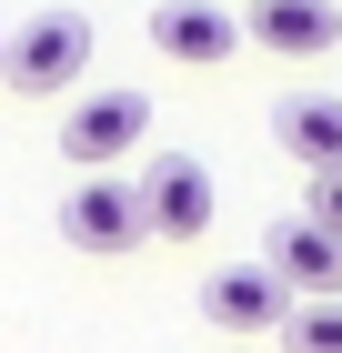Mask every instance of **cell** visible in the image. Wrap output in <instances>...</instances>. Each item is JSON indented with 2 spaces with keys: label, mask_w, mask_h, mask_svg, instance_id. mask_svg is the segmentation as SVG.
<instances>
[{
  "label": "cell",
  "mask_w": 342,
  "mask_h": 353,
  "mask_svg": "<svg viewBox=\"0 0 342 353\" xmlns=\"http://www.w3.org/2000/svg\"><path fill=\"white\" fill-rule=\"evenodd\" d=\"M202 323H211V333H282V323H292V293L272 283L262 263H222V272L202 283Z\"/></svg>",
  "instance_id": "6"
},
{
  "label": "cell",
  "mask_w": 342,
  "mask_h": 353,
  "mask_svg": "<svg viewBox=\"0 0 342 353\" xmlns=\"http://www.w3.org/2000/svg\"><path fill=\"white\" fill-rule=\"evenodd\" d=\"M91 51H101L91 10H30V21L10 30V51H0V81L30 91V101H51V91H71L81 71H91Z\"/></svg>",
  "instance_id": "1"
},
{
  "label": "cell",
  "mask_w": 342,
  "mask_h": 353,
  "mask_svg": "<svg viewBox=\"0 0 342 353\" xmlns=\"http://www.w3.org/2000/svg\"><path fill=\"white\" fill-rule=\"evenodd\" d=\"M262 272L282 283L292 303H342V243L322 232V222H302V212H272V232H262Z\"/></svg>",
  "instance_id": "4"
},
{
  "label": "cell",
  "mask_w": 342,
  "mask_h": 353,
  "mask_svg": "<svg viewBox=\"0 0 342 353\" xmlns=\"http://www.w3.org/2000/svg\"><path fill=\"white\" fill-rule=\"evenodd\" d=\"M272 141L302 162V182H342V91H292L272 111Z\"/></svg>",
  "instance_id": "7"
},
{
  "label": "cell",
  "mask_w": 342,
  "mask_h": 353,
  "mask_svg": "<svg viewBox=\"0 0 342 353\" xmlns=\"http://www.w3.org/2000/svg\"><path fill=\"white\" fill-rule=\"evenodd\" d=\"M61 243L71 252H131V243H151V222H141V192L131 182H71V202H61Z\"/></svg>",
  "instance_id": "5"
},
{
  "label": "cell",
  "mask_w": 342,
  "mask_h": 353,
  "mask_svg": "<svg viewBox=\"0 0 342 353\" xmlns=\"http://www.w3.org/2000/svg\"><path fill=\"white\" fill-rule=\"evenodd\" d=\"M282 343H292V353H342V303H292Z\"/></svg>",
  "instance_id": "10"
},
{
  "label": "cell",
  "mask_w": 342,
  "mask_h": 353,
  "mask_svg": "<svg viewBox=\"0 0 342 353\" xmlns=\"http://www.w3.org/2000/svg\"><path fill=\"white\" fill-rule=\"evenodd\" d=\"M151 51L191 61V71H211V61L242 51V21L222 10V0H151Z\"/></svg>",
  "instance_id": "8"
},
{
  "label": "cell",
  "mask_w": 342,
  "mask_h": 353,
  "mask_svg": "<svg viewBox=\"0 0 342 353\" xmlns=\"http://www.w3.org/2000/svg\"><path fill=\"white\" fill-rule=\"evenodd\" d=\"M0 51H10V41H0Z\"/></svg>",
  "instance_id": "12"
},
{
  "label": "cell",
  "mask_w": 342,
  "mask_h": 353,
  "mask_svg": "<svg viewBox=\"0 0 342 353\" xmlns=\"http://www.w3.org/2000/svg\"><path fill=\"white\" fill-rule=\"evenodd\" d=\"M141 132H151V91H141V81L81 91V101H71V121H61V162H71L81 182H101L121 152H141Z\"/></svg>",
  "instance_id": "2"
},
{
  "label": "cell",
  "mask_w": 342,
  "mask_h": 353,
  "mask_svg": "<svg viewBox=\"0 0 342 353\" xmlns=\"http://www.w3.org/2000/svg\"><path fill=\"white\" fill-rule=\"evenodd\" d=\"M242 30L282 61H312V51H342V0H252Z\"/></svg>",
  "instance_id": "9"
},
{
  "label": "cell",
  "mask_w": 342,
  "mask_h": 353,
  "mask_svg": "<svg viewBox=\"0 0 342 353\" xmlns=\"http://www.w3.org/2000/svg\"><path fill=\"white\" fill-rule=\"evenodd\" d=\"M302 222H322V232L342 243V182H312V192H302Z\"/></svg>",
  "instance_id": "11"
},
{
  "label": "cell",
  "mask_w": 342,
  "mask_h": 353,
  "mask_svg": "<svg viewBox=\"0 0 342 353\" xmlns=\"http://www.w3.org/2000/svg\"><path fill=\"white\" fill-rule=\"evenodd\" d=\"M131 192H141V222H151L161 243H202L211 212H222V192H211V162H202V152H151Z\"/></svg>",
  "instance_id": "3"
}]
</instances>
